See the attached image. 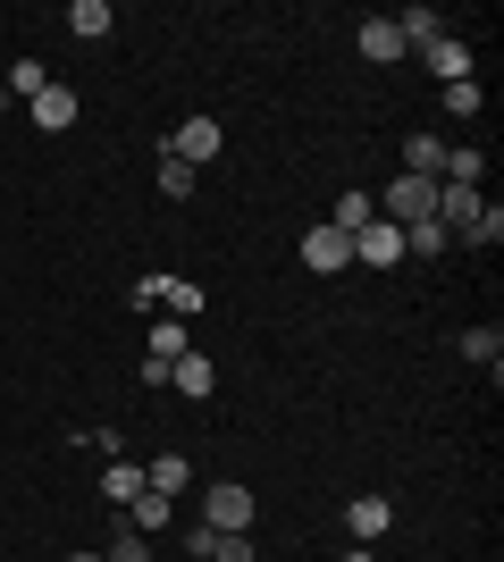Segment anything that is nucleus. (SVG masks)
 <instances>
[{
  "instance_id": "obj_1",
  "label": "nucleus",
  "mask_w": 504,
  "mask_h": 562,
  "mask_svg": "<svg viewBox=\"0 0 504 562\" xmlns=\"http://www.w3.org/2000/svg\"><path fill=\"white\" fill-rule=\"evenodd\" d=\"M379 202L387 227H421V218H437V177H395L387 193H370Z\"/></svg>"
},
{
  "instance_id": "obj_2",
  "label": "nucleus",
  "mask_w": 504,
  "mask_h": 562,
  "mask_svg": "<svg viewBox=\"0 0 504 562\" xmlns=\"http://www.w3.org/2000/svg\"><path fill=\"white\" fill-rule=\"evenodd\" d=\"M202 529H253V487H236V479H219L211 495H202Z\"/></svg>"
},
{
  "instance_id": "obj_3",
  "label": "nucleus",
  "mask_w": 504,
  "mask_h": 562,
  "mask_svg": "<svg viewBox=\"0 0 504 562\" xmlns=\"http://www.w3.org/2000/svg\"><path fill=\"white\" fill-rule=\"evenodd\" d=\"M345 529H354V546H379L395 529V504L387 495H345Z\"/></svg>"
},
{
  "instance_id": "obj_4",
  "label": "nucleus",
  "mask_w": 504,
  "mask_h": 562,
  "mask_svg": "<svg viewBox=\"0 0 504 562\" xmlns=\"http://www.w3.org/2000/svg\"><path fill=\"white\" fill-rule=\"evenodd\" d=\"M303 269H312V278H336V269H354V235L312 227V235H303Z\"/></svg>"
},
{
  "instance_id": "obj_5",
  "label": "nucleus",
  "mask_w": 504,
  "mask_h": 562,
  "mask_svg": "<svg viewBox=\"0 0 504 562\" xmlns=\"http://www.w3.org/2000/svg\"><path fill=\"white\" fill-rule=\"evenodd\" d=\"M354 260L361 269H395V260H404V227H387V218L354 227Z\"/></svg>"
},
{
  "instance_id": "obj_6",
  "label": "nucleus",
  "mask_w": 504,
  "mask_h": 562,
  "mask_svg": "<svg viewBox=\"0 0 504 562\" xmlns=\"http://www.w3.org/2000/svg\"><path fill=\"white\" fill-rule=\"evenodd\" d=\"M354 50L370 59V68H395V59H404V34H395V18H361V25H354Z\"/></svg>"
},
{
  "instance_id": "obj_7",
  "label": "nucleus",
  "mask_w": 504,
  "mask_h": 562,
  "mask_svg": "<svg viewBox=\"0 0 504 562\" xmlns=\"http://www.w3.org/2000/svg\"><path fill=\"white\" fill-rule=\"evenodd\" d=\"M168 160H186V168L219 160V117H186V126L168 135Z\"/></svg>"
},
{
  "instance_id": "obj_8",
  "label": "nucleus",
  "mask_w": 504,
  "mask_h": 562,
  "mask_svg": "<svg viewBox=\"0 0 504 562\" xmlns=\"http://www.w3.org/2000/svg\"><path fill=\"white\" fill-rule=\"evenodd\" d=\"M480 211H488V193H480V186H437V227H446V235H462Z\"/></svg>"
},
{
  "instance_id": "obj_9",
  "label": "nucleus",
  "mask_w": 504,
  "mask_h": 562,
  "mask_svg": "<svg viewBox=\"0 0 504 562\" xmlns=\"http://www.w3.org/2000/svg\"><path fill=\"white\" fill-rule=\"evenodd\" d=\"M76 110H85V101H76V85H43V93H34V126H43V135H68Z\"/></svg>"
},
{
  "instance_id": "obj_10",
  "label": "nucleus",
  "mask_w": 504,
  "mask_h": 562,
  "mask_svg": "<svg viewBox=\"0 0 504 562\" xmlns=\"http://www.w3.org/2000/svg\"><path fill=\"white\" fill-rule=\"evenodd\" d=\"M421 59H429V76H437V85H462V76H471V43H462V34H437V43L421 50Z\"/></svg>"
},
{
  "instance_id": "obj_11",
  "label": "nucleus",
  "mask_w": 504,
  "mask_h": 562,
  "mask_svg": "<svg viewBox=\"0 0 504 562\" xmlns=\"http://www.w3.org/2000/svg\"><path fill=\"white\" fill-rule=\"evenodd\" d=\"M168 386H177V395H193V403H211V395H219V361H202V352H186V361L168 370Z\"/></svg>"
},
{
  "instance_id": "obj_12",
  "label": "nucleus",
  "mask_w": 504,
  "mask_h": 562,
  "mask_svg": "<svg viewBox=\"0 0 504 562\" xmlns=\"http://www.w3.org/2000/svg\"><path fill=\"white\" fill-rule=\"evenodd\" d=\"M110 25H119V9H110V0H68V34H76V43H101Z\"/></svg>"
},
{
  "instance_id": "obj_13",
  "label": "nucleus",
  "mask_w": 504,
  "mask_h": 562,
  "mask_svg": "<svg viewBox=\"0 0 504 562\" xmlns=\"http://www.w3.org/2000/svg\"><path fill=\"white\" fill-rule=\"evenodd\" d=\"M144 487H152V495H186V487H193V462H186V453H152Z\"/></svg>"
},
{
  "instance_id": "obj_14",
  "label": "nucleus",
  "mask_w": 504,
  "mask_h": 562,
  "mask_svg": "<svg viewBox=\"0 0 504 562\" xmlns=\"http://www.w3.org/2000/svg\"><path fill=\"white\" fill-rule=\"evenodd\" d=\"M462 361H480L488 378L504 370V328H462Z\"/></svg>"
},
{
  "instance_id": "obj_15",
  "label": "nucleus",
  "mask_w": 504,
  "mask_h": 562,
  "mask_svg": "<svg viewBox=\"0 0 504 562\" xmlns=\"http://www.w3.org/2000/svg\"><path fill=\"white\" fill-rule=\"evenodd\" d=\"M480 177H488V151H471V143H455L446 168H437V186H480Z\"/></svg>"
},
{
  "instance_id": "obj_16",
  "label": "nucleus",
  "mask_w": 504,
  "mask_h": 562,
  "mask_svg": "<svg viewBox=\"0 0 504 562\" xmlns=\"http://www.w3.org/2000/svg\"><path fill=\"white\" fill-rule=\"evenodd\" d=\"M370 218H379V202H370L361 186H345V193H336V218H328V227H336V235H354V227H370Z\"/></svg>"
},
{
  "instance_id": "obj_17",
  "label": "nucleus",
  "mask_w": 504,
  "mask_h": 562,
  "mask_svg": "<svg viewBox=\"0 0 504 562\" xmlns=\"http://www.w3.org/2000/svg\"><path fill=\"white\" fill-rule=\"evenodd\" d=\"M101 495H110V504L126 513V504L144 495V462H110V470H101Z\"/></svg>"
},
{
  "instance_id": "obj_18",
  "label": "nucleus",
  "mask_w": 504,
  "mask_h": 562,
  "mask_svg": "<svg viewBox=\"0 0 504 562\" xmlns=\"http://www.w3.org/2000/svg\"><path fill=\"white\" fill-rule=\"evenodd\" d=\"M119 520H126V529H144V538H160V529H168V495H152V487H144Z\"/></svg>"
},
{
  "instance_id": "obj_19",
  "label": "nucleus",
  "mask_w": 504,
  "mask_h": 562,
  "mask_svg": "<svg viewBox=\"0 0 504 562\" xmlns=\"http://www.w3.org/2000/svg\"><path fill=\"white\" fill-rule=\"evenodd\" d=\"M395 34H404V50H429L437 34H446V18H437V9H404V18H395Z\"/></svg>"
},
{
  "instance_id": "obj_20",
  "label": "nucleus",
  "mask_w": 504,
  "mask_h": 562,
  "mask_svg": "<svg viewBox=\"0 0 504 562\" xmlns=\"http://www.w3.org/2000/svg\"><path fill=\"white\" fill-rule=\"evenodd\" d=\"M437 168H446V143H437V135H412L404 143V177H437Z\"/></svg>"
},
{
  "instance_id": "obj_21",
  "label": "nucleus",
  "mask_w": 504,
  "mask_h": 562,
  "mask_svg": "<svg viewBox=\"0 0 504 562\" xmlns=\"http://www.w3.org/2000/svg\"><path fill=\"white\" fill-rule=\"evenodd\" d=\"M101 562H152V538L119 520V529H110V546H101Z\"/></svg>"
},
{
  "instance_id": "obj_22",
  "label": "nucleus",
  "mask_w": 504,
  "mask_h": 562,
  "mask_svg": "<svg viewBox=\"0 0 504 562\" xmlns=\"http://www.w3.org/2000/svg\"><path fill=\"white\" fill-rule=\"evenodd\" d=\"M0 85H9V101H34V93L51 85V68H43V59H18V68L0 76Z\"/></svg>"
},
{
  "instance_id": "obj_23",
  "label": "nucleus",
  "mask_w": 504,
  "mask_h": 562,
  "mask_svg": "<svg viewBox=\"0 0 504 562\" xmlns=\"http://www.w3.org/2000/svg\"><path fill=\"white\" fill-rule=\"evenodd\" d=\"M202 303H211V294H202L193 278H168V294H160V311H168V319H193Z\"/></svg>"
},
{
  "instance_id": "obj_24",
  "label": "nucleus",
  "mask_w": 504,
  "mask_h": 562,
  "mask_svg": "<svg viewBox=\"0 0 504 562\" xmlns=\"http://www.w3.org/2000/svg\"><path fill=\"white\" fill-rule=\"evenodd\" d=\"M446 244H455V235L437 227V218H421V227H404V252H421V260H437V252H446Z\"/></svg>"
},
{
  "instance_id": "obj_25",
  "label": "nucleus",
  "mask_w": 504,
  "mask_h": 562,
  "mask_svg": "<svg viewBox=\"0 0 504 562\" xmlns=\"http://www.w3.org/2000/svg\"><path fill=\"white\" fill-rule=\"evenodd\" d=\"M462 244H480V252H496V244H504V211H496V202H488V211L462 227Z\"/></svg>"
},
{
  "instance_id": "obj_26",
  "label": "nucleus",
  "mask_w": 504,
  "mask_h": 562,
  "mask_svg": "<svg viewBox=\"0 0 504 562\" xmlns=\"http://www.w3.org/2000/svg\"><path fill=\"white\" fill-rule=\"evenodd\" d=\"M446 110H455V117H480V110H488L480 76H462V85H446Z\"/></svg>"
},
{
  "instance_id": "obj_27",
  "label": "nucleus",
  "mask_w": 504,
  "mask_h": 562,
  "mask_svg": "<svg viewBox=\"0 0 504 562\" xmlns=\"http://www.w3.org/2000/svg\"><path fill=\"white\" fill-rule=\"evenodd\" d=\"M211 562H261V554H253V529H227V538H211Z\"/></svg>"
},
{
  "instance_id": "obj_28",
  "label": "nucleus",
  "mask_w": 504,
  "mask_h": 562,
  "mask_svg": "<svg viewBox=\"0 0 504 562\" xmlns=\"http://www.w3.org/2000/svg\"><path fill=\"white\" fill-rule=\"evenodd\" d=\"M160 193H168V202H186V193H193V168L168 160V151H160Z\"/></svg>"
},
{
  "instance_id": "obj_29",
  "label": "nucleus",
  "mask_w": 504,
  "mask_h": 562,
  "mask_svg": "<svg viewBox=\"0 0 504 562\" xmlns=\"http://www.w3.org/2000/svg\"><path fill=\"white\" fill-rule=\"evenodd\" d=\"M160 294H168V278H135V294H126V303H135V311H160Z\"/></svg>"
},
{
  "instance_id": "obj_30",
  "label": "nucleus",
  "mask_w": 504,
  "mask_h": 562,
  "mask_svg": "<svg viewBox=\"0 0 504 562\" xmlns=\"http://www.w3.org/2000/svg\"><path fill=\"white\" fill-rule=\"evenodd\" d=\"M345 562H379V554H370V546H345Z\"/></svg>"
},
{
  "instance_id": "obj_31",
  "label": "nucleus",
  "mask_w": 504,
  "mask_h": 562,
  "mask_svg": "<svg viewBox=\"0 0 504 562\" xmlns=\"http://www.w3.org/2000/svg\"><path fill=\"white\" fill-rule=\"evenodd\" d=\"M68 562H101V554H68Z\"/></svg>"
},
{
  "instance_id": "obj_32",
  "label": "nucleus",
  "mask_w": 504,
  "mask_h": 562,
  "mask_svg": "<svg viewBox=\"0 0 504 562\" xmlns=\"http://www.w3.org/2000/svg\"><path fill=\"white\" fill-rule=\"evenodd\" d=\"M0 110H9V85H0Z\"/></svg>"
}]
</instances>
